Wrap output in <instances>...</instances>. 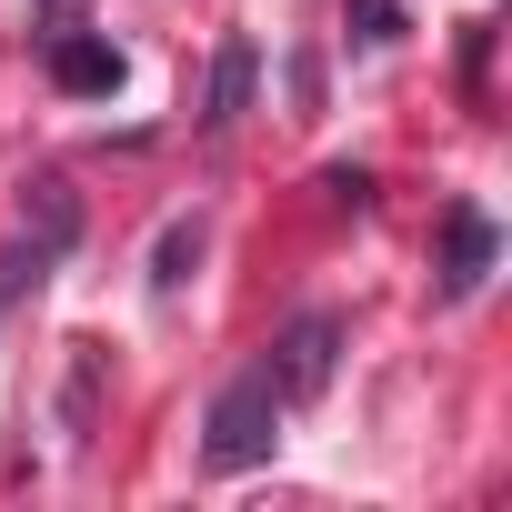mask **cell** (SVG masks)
I'll use <instances>...</instances> for the list:
<instances>
[{
  "mask_svg": "<svg viewBox=\"0 0 512 512\" xmlns=\"http://www.w3.org/2000/svg\"><path fill=\"white\" fill-rule=\"evenodd\" d=\"M201 432H211V442H201L211 472H251V462H272V442H282V382H272V362H251V372L211 402Z\"/></svg>",
  "mask_w": 512,
  "mask_h": 512,
  "instance_id": "cell-1",
  "label": "cell"
},
{
  "mask_svg": "<svg viewBox=\"0 0 512 512\" xmlns=\"http://www.w3.org/2000/svg\"><path fill=\"white\" fill-rule=\"evenodd\" d=\"M71 231H81V201H71L61 181H41V231H31V241H11V262H0V302H21V292L61 262V251H71Z\"/></svg>",
  "mask_w": 512,
  "mask_h": 512,
  "instance_id": "cell-2",
  "label": "cell"
},
{
  "mask_svg": "<svg viewBox=\"0 0 512 512\" xmlns=\"http://www.w3.org/2000/svg\"><path fill=\"white\" fill-rule=\"evenodd\" d=\"M332 352H342V322H332V312H302V322L282 332V352H272L282 402H312V392L332 382Z\"/></svg>",
  "mask_w": 512,
  "mask_h": 512,
  "instance_id": "cell-3",
  "label": "cell"
},
{
  "mask_svg": "<svg viewBox=\"0 0 512 512\" xmlns=\"http://www.w3.org/2000/svg\"><path fill=\"white\" fill-rule=\"evenodd\" d=\"M51 81L81 91V101H101V91H121V51L91 41V31H51Z\"/></svg>",
  "mask_w": 512,
  "mask_h": 512,
  "instance_id": "cell-4",
  "label": "cell"
},
{
  "mask_svg": "<svg viewBox=\"0 0 512 512\" xmlns=\"http://www.w3.org/2000/svg\"><path fill=\"white\" fill-rule=\"evenodd\" d=\"M442 231H452V251H442V292L462 302V292H482V272H492V221H482V211H452Z\"/></svg>",
  "mask_w": 512,
  "mask_h": 512,
  "instance_id": "cell-5",
  "label": "cell"
},
{
  "mask_svg": "<svg viewBox=\"0 0 512 512\" xmlns=\"http://www.w3.org/2000/svg\"><path fill=\"white\" fill-rule=\"evenodd\" d=\"M191 262H201V221H171V231H161V272H151V292L171 302V292L191 282Z\"/></svg>",
  "mask_w": 512,
  "mask_h": 512,
  "instance_id": "cell-6",
  "label": "cell"
},
{
  "mask_svg": "<svg viewBox=\"0 0 512 512\" xmlns=\"http://www.w3.org/2000/svg\"><path fill=\"white\" fill-rule=\"evenodd\" d=\"M241 91H251V51H241V41H231V51H221V71H211V111H201V121H211V131H221V121H231V111H241Z\"/></svg>",
  "mask_w": 512,
  "mask_h": 512,
  "instance_id": "cell-7",
  "label": "cell"
},
{
  "mask_svg": "<svg viewBox=\"0 0 512 512\" xmlns=\"http://www.w3.org/2000/svg\"><path fill=\"white\" fill-rule=\"evenodd\" d=\"M352 31H362V51H382L402 21H392V0H362V11H352Z\"/></svg>",
  "mask_w": 512,
  "mask_h": 512,
  "instance_id": "cell-8",
  "label": "cell"
}]
</instances>
